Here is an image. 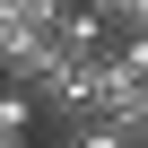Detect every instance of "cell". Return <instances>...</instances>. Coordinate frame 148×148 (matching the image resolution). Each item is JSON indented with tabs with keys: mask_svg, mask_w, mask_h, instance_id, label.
<instances>
[{
	"mask_svg": "<svg viewBox=\"0 0 148 148\" xmlns=\"http://www.w3.org/2000/svg\"><path fill=\"white\" fill-rule=\"evenodd\" d=\"M0 148H26V139H0Z\"/></svg>",
	"mask_w": 148,
	"mask_h": 148,
	"instance_id": "5b68a950",
	"label": "cell"
},
{
	"mask_svg": "<svg viewBox=\"0 0 148 148\" xmlns=\"http://www.w3.org/2000/svg\"><path fill=\"white\" fill-rule=\"evenodd\" d=\"M105 70L122 87H148V35H113V52H105Z\"/></svg>",
	"mask_w": 148,
	"mask_h": 148,
	"instance_id": "6da1fadb",
	"label": "cell"
},
{
	"mask_svg": "<svg viewBox=\"0 0 148 148\" xmlns=\"http://www.w3.org/2000/svg\"><path fill=\"white\" fill-rule=\"evenodd\" d=\"M87 9H113V0H87Z\"/></svg>",
	"mask_w": 148,
	"mask_h": 148,
	"instance_id": "277c9868",
	"label": "cell"
},
{
	"mask_svg": "<svg viewBox=\"0 0 148 148\" xmlns=\"http://www.w3.org/2000/svg\"><path fill=\"white\" fill-rule=\"evenodd\" d=\"M139 148H148V131H139Z\"/></svg>",
	"mask_w": 148,
	"mask_h": 148,
	"instance_id": "8992f818",
	"label": "cell"
},
{
	"mask_svg": "<svg viewBox=\"0 0 148 148\" xmlns=\"http://www.w3.org/2000/svg\"><path fill=\"white\" fill-rule=\"evenodd\" d=\"M35 113H44V105H35L26 87H0V139H26V131H35Z\"/></svg>",
	"mask_w": 148,
	"mask_h": 148,
	"instance_id": "7a4b0ae2",
	"label": "cell"
},
{
	"mask_svg": "<svg viewBox=\"0 0 148 148\" xmlns=\"http://www.w3.org/2000/svg\"><path fill=\"white\" fill-rule=\"evenodd\" d=\"M61 148H139V139L113 131V122H79V131H61Z\"/></svg>",
	"mask_w": 148,
	"mask_h": 148,
	"instance_id": "3957f363",
	"label": "cell"
}]
</instances>
